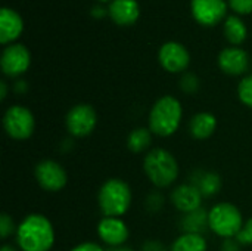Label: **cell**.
Wrapping results in <instances>:
<instances>
[{"mask_svg": "<svg viewBox=\"0 0 252 251\" xmlns=\"http://www.w3.org/2000/svg\"><path fill=\"white\" fill-rule=\"evenodd\" d=\"M250 65L248 53L239 47H227L219 55V67L229 75H242Z\"/></svg>", "mask_w": 252, "mask_h": 251, "instance_id": "obj_14", "label": "cell"}, {"mask_svg": "<svg viewBox=\"0 0 252 251\" xmlns=\"http://www.w3.org/2000/svg\"><path fill=\"white\" fill-rule=\"evenodd\" d=\"M202 198L204 197L201 195V192L192 183H182V185L176 186L170 195L171 204L182 215H186V213L201 209Z\"/></svg>", "mask_w": 252, "mask_h": 251, "instance_id": "obj_13", "label": "cell"}, {"mask_svg": "<svg viewBox=\"0 0 252 251\" xmlns=\"http://www.w3.org/2000/svg\"><path fill=\"white\" fill-rule=\"evenodd\" d=\"M34 176L40 188L47 192H59L68 182L65 169L55 160H41L34 169Z\"/></svg>", "mask_w": 252, "mask_h": 251, "instance_id": "obj_8", "label": "cell"}, {"mask_svg": "<svg viewBox=\"0 0 252 251\" xmlns=\"http://www.w3.org/2000/svg\"><path fill=\"white\" fill-rule=\"evenodd\" d=\"M15 237L21 251H50L55 244L53 225L40 213L28 215L18 225Z\"/></svg>", "mask_w": 252, "mask_h": 251, "instance_id": "obj_1", "label": "cell"}, {"mask_svg": "<svg viewBox=\"0 0 252 251\" xmlns=\"http://www.w3.org/2000/svg\"><path fill=\"white\" fill-rule=\"evenodd\" d=\"M180 229L183 234H198V235H204V232L207 229H210L208 225V212L204 210L202 207L186 213L182 216L180 219Z\"/></svg>", "mask_w": 252, "mask_h": 251, "instance_id": "obj_19", "label": "cell"}, {"mask_svg": "<svg viewBox=\"0 0 252 251\" xmlns=\"http://www.w3.org/2000/svg\"><path fill=\"white\" fill-rule=\"evenodd\" d=\"M97 235L109 249L123 247L130 235L127 223L121 217H102L97 223Z\"/></svg>", "mask_w": 252, "mask_h": 251, "instance_id": "obj_10", "label": "cell"}, {"mask_svg": "<svg viewBox=\"0 0 252 251\" xmlns=\"http://www.w3.org/2000/svg\"><path fill=\"white\" fill-rule=\"evenodd\" d=\"M241 247L242 246L236 238H226L220 246V251H242Z\"/></svg>", "mask_w": 252, "mask_h": 251, "instance_id": "obj_30", "label": "cell"}, {"mask_svg": "<svg viewBox=\"0 0 252 251\" xmlns=\"http://www.w3.org/2000/svg\"><path fill=\"white\" fill-rule=\"evenodd\" d=\"M18 226L15 225L13 219L7 213H1L0 216V237L1 240H7L10 235L16 234Z\"/></svg>", "mask_w": 252, "mask_h": 251, "instance_id": "obj_25", "label": "cell"}, {"mask_svg": "<svg viewBox=\"0 0 252 251\" xmlns=\"http://www.w3.org/2000/svg\"><path fill=\"white\" fill-rule=\"evenodd\" d=\"M30 62H31L30 52L22 44H10V46H7L3 50L1 59H0L1 71L4 72V75H7L10 78L22 75L28 70Z\"/></svg>", "mask_w": 252, "mask_h": 251, "instance_id": "obj_9", "label": "cell"}, {"mask_svg": "<svg viewBox=\"0 0 252 251\" xmlns=\"http://www.w3.org/2000/svg\"><path fill=\"white\" fill-rule=\"evenodd\" d=\"M99 1H109V0H99Z\"/></svg>", "mask_w": 252, "mask_h": 251, "instance_id": "obj_37", "label": "cell"}, {"mask_svg": "<svg viewBox=\"0 0 252 251\" xmlns=\"http://www.w3.org/2000/svg\"><path fill=\"white\" fill-rule=\"evenodd\" d=\"M140 251H170V249L158 240H148L142 244Z\"/></svg>", "mask_w": 252, "mask_h": 251, "instance_id": "obj_29", "label": "cell"}, {"mask_svg": "<svg viewBox=\"0 0 252 251\" xmlns=\"http://www.w3.org/2000/svg\"><path fill=\"white\" fill-rule=\"evenodd\" d=\"M97 124L96 109L89 104L74 105L65 117L66 132L72 138H86L93 133Z\"/></svg>", "mask_w": 252, "mask_h": 251, "instance_id": "obj_7", "label": "cell"}, {"mask_svg": "<svg viewBox=\"0 0 252 251\" xmlns=\"http://www.w3.org/2000/svg\"><path fill=\"white\" fill-rule=\"evenodd\" d=\"M152 132L149 127H137L127 136V148L134 154L145 152L152 143Z\"/></svg>", "mask_w": 252, "mask_h": 251, "instance_id": "obj_21", "label": "cell"}, {"mask_svg": "<svg viewBox=\"0 0 252 251\" xmlns=\"http://www.w3.org/2000/svg\"><path fill=\"white\" fill-rule=\"evenodd\" d=\"M224 36L232 44H241L247 38V27L239 18L230 16L224 22Z\"/></svg>", "mask_w": 252, "mask_h": 251, "instance_id": "obj_22", "label": "cell"}, {"mask_svg": "<svg viewBox=\"0 0 252 251\" xmlns=\"http://www.w3.org/2000/svg\"><path fill=\"white\" fill-rule=\"evenodd\" d=\"M192 13L199 24L211 27L224 18L226 3L224 0H192Z\"/></svg>", "mask_w": 252, "mask_h": 251, "instance_id": "obj_12", "label": "cell"}, {"mask_svg": "<svg viewBox=\"0 0 252 251\" xmlns=\"http://www.w3.org/2000/svg\"><path fill=\"white\" fill-rule=\"evenodd\" d=\"M164 207V197L159 192H151L146 198V209L149 213L155 215L161 212Z\"/></svg>", "mask_w": 252, "mask_h": 251, "instance_id": "obj_26", "label": "cell"}, {"mask_svg": "<svg viewBox=\"0 0 252 251\" xmlns=\"http://www.w3.org/2000/svg\"><path fill=\"white\" fill-rule=\"evenodd\" d=\"M6 96H7V84L4 80H1L0 81V101H4Z\"/></svg>", "mask_w": 252, "mask_h": 251, "instance_id": "obj_34", "label": "cell"}, {"mask_svg": "<svg viewBox=\"0 0 252 251\" xmlns=\"http://www.w3.org/2000/svg\"><path fill=\"white\" fill-rule=\"evenodd\" d=\"M108 251H133L131 249H128V247H114V249H108Z\"/></svg>", "mask_w": 252, "mask_h": 251, "instance_id": "obj_35", "label": "cell"}, {"mask_svg": "<svg viewBox=\"0 0 252 251\" xmlns=\"http://www.w3.org/2000/svg\"><path fill=\"white\" fill-rule=\"evenodd\" d=\"M236 240L241 243V246H252V217L245 222L244 228L236 235Z\"/></svg>", "mask_w": 252, "mask_h": 251, "instance_id": "obj_27", "label": "cell"}, {"mask_svg": "<svg viewBox=\"0 0 252 251\" xmlns=\"http://www.w3.org/2000/svg\"><path fill=\"white\" fill-rule=\"evenodd\" d=\"M204 198L214 197L220 192L223 186V180L219 173L216 172H208V170H196L190 176V182Z\"/></svg>", "mask_w": 252, "mask_h": 251, "instance_id": "obj_15", "label": "cell"}, {"mask_svg": "<svg viewBox=\"0 0 252 251\" xmlns=\"http://www.w3.org/2000/svg\"><path fill=\"white\" fill-rule=\"evenodd\" d=\"M210 229L220 238H236L245 222L241 210L232 203H219L208 212Z\"/></svg>", "mask_w": 252, "mask_h": 251, "instance_id": "obj_5", "label": "cell"}, {"mask_svg": "<svg viewBox=\"0 0 252 251\" xmlns=\"http://www.w3.org/2000/svg\"><path fill=\"white\" fill-rule=\"evenodd\" d=\"M92 15H93L96 19H100V18H103V16L106 15V10H105L102 6H94V7L92 9Z\"/></svg>", "mask_w": 252, "mask_h": 251, "instance_id": "obj_33", "label": "cell"}, {"mask_svg": "<svg viewBox=\"0 0 252 251\" xmlns=\"http://www.w3.org/2000/svg\"><path fill=\"white\" fill-rule=\"evenodd\" d=\"M97 204L103 217H123L131 206V189L123 179L112 178L102 183Z\"/></svg>", "mask_w": 252, "mask_h": 251, "instance_id": "obj_4", "label": "cell"}, {"mask_svg": "<svg viewBox=\"0 0 252 251\" xmlns=\"http://www.w3.org/2000/svg\"><path fill=\"white\" fill-rule=\"evenodd\" d=\"M69 251H108V250H105L102 246H99V244H96V243L86 241V243H81V244L75 246L74 249H71Z\"/></svg>", "mask_w": 252, "mask_h": 251, "instance_id": "obj_31", "label": "cell"}, {"mask_svg": "<svg viewBox=\"0 0 252 251\" xmlns=\"http://www.w3.org/2000/svg\"><path fill=\"white\" fill-rule=\"evenodd\" d=\"M22 19L15 10L9 7H3L0 10V41L3 44L18 38L22 33Z\"/></svg>", "mask_w": 252, "mask_h": 251, "instance_id": "obj_16", "label": "cell"}, {"mask_svg": "<svg viewBox=\"0 0 252 251\" xmlns=\"http://www.w3.org/2000/svg\"><path fill=\"white\" fill-rule=\"evenodd\" d=\"M238 96L244 105L252 109V74L244 77L238 86Z\"/></svg>", "mask_w": 252, "mask_h": 251, "instance_id": "obj_23", "label": "cell"}, {"mask_svg": "<svg viewBox=\"0 0 252 251\" xmlns=\"http://www.w3.org/2000/svg\"><path fill=\"white\" fill-rule=\"evenodd\" d=\"M143 172L154 186L162 189L177 180L179 163L170 151L154 148L143 158Z\"/></svg>", "mask_w": 252, "mask_h": 251, "instance_id": "obj_3", "label": "cell"}, {"mask_svg": "<svg viewBox=\"0 0 252 251\" xmlns=\"http://www.w3.org/2000/svg\"><path fill=\"white\" fill-rule=\"evenodd\" d=\"M182 118L183 108L180 101L171 95H165L159 98L151 108L148 127L154 135L159 138H168L179 130Z\"/></svg>", "mask_w": 252, "mask_h": 251, "instance_id": "obj_2", "label": "cell"}, {"mask_svg": "<svg viewBox=\"0 0 252 251\" xmlns=\"http://www.w3.org/2000/svg\"><path fill=\"white\" fill-rule=\"evenodd\" d=\"M230 7L238 13H251L252 12V0H229Z\"/></svg>", "mask_w": 252, "mask_h": 251, "instance_id": "obj_28", "label": "cell"}, {"mask_svg": "<svg viewBox=\"0 0 252 251\" xmlns=\"http://www.w3.org/2000/svg\"><path fill=\"white\" fill-rule=\"evenodd\" d=\"M0 251H18L13 246H9V244H4L3 247H1V250Z\"/></svg>", "mask_w": 252, "mask_h": 251, "instance_id": "obj_36", "label": "cell"}, {"mask_svg": "<svg viewBox=\"0 0 252 251\" xmlns=\"http://www.w3.org/2000/svg\"><path fill=\"white\" fill-rule=\"evenodd\" d=\"M217 129V118L214 114L202 111L195 114L189 121V133L193 139L205 141L214 135Z\"/></svg>", "mask_w": 252, "mask_h": 251, "instance_id": "obj_18", "label": "cell"}, {"mask_svg": "<svg viewBox=\"0 0 252 251\" xmlns=\"http://www.w3.org/2000/svg\"><path fill=\"white\" fill-rule=\"evenodd\" d=\"M13 90H15V93H18V95H24V93H27V90H28V84H27V81H24V80H18V81L13 84Z\"/></svg>", "mask_w": 252, "mask_h": 251, "instance_id": "obj_32", "label": "cell"}, {"mask_svg": "<svg viewBox=\"0 0 252 251\" xmlns=\"http://www.w3.org/2000/svg\"><path fill=\"white\" fill-rule=\"evenodd\" d=\"M3 129L9 138L15 141H25L34 133V114L24 105H12L3 114Z\"/></svg>", "mask_w": 252, "mask_h": 251, "instance_id": "obj_6", "label": "cell"}, {"mask_svg": "<svg viewBox=\"0 0 252 251\" xmlns=\"http://www.w3.org/2000/svg\"><path fill=\"white\" fill-rule=\"evenodd\" d=\"M108 13L115 24L130 25L139 18V4L136 0H114L108 9Z\"/></svg>", "mask_w": 252, "mask_h": 251, "instance_id": "obj_17", "label": "cell"}, {"mask_svg": "<svg viewBox=\"0 0 252 251\" xmlns=\"http://www.w3.org/2000/svg\"><path fill=\"white\" fill-rule=\"evenodd\" d=\"M208 243L204 235L198 234H182L174 240L170 251H207Z\"/></svg>", "mask_w": 252, "mask_h": 251, "instance_id": "obj_20", "label": "cell"}, {"mask_svg": "<svg viewBox=\"0 0 252 251\" xmlns=\"http://www.w3.org/2000/svg\"><path fill=\"white\" fill-rule=\"evenodd\" d=\"M159 62L168 72H182L188 68L190 56L185 46L176 41H168L159 50Z\"/></svg>", "mask_w": 252, "mask_h": 251, "instance_id": "obj_11", "label": "cell"}, {"mask_svg": "<svg viewBox=\"0 0 252 251\" xmlns=\"http://www.w3.org/2000/svg\"><path fill=\"white\" fill-rule=\"evenodd\" d=\"M180 89L188 95L196 93L199 90V78L193 72H186L180 78Z\"/></svg>", "mask_w": 252, "mask_h": 251, "instance_id": "obj_24", "label": "cell"}]
</instances>
